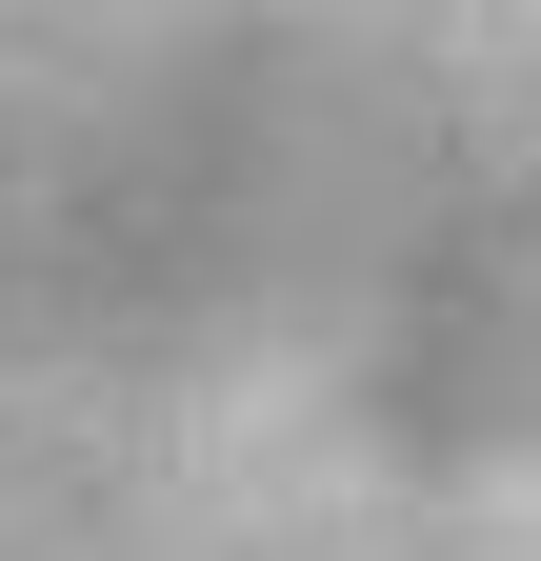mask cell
I'll list each match as a JSON object with an SVG mask.
<instances>
[{
	"label": "cell",
	"mask_w": 541,
	"mask_h": 561,
	"mask_svg": "<svg viewBox=\"0 0 541 561\" xmlns=\"http://www.w3.org/2000/svg\"><path fill=\"white\" fill-rule=\"evenodd\" d=\"M0 561H541V0H0Z\"/></svg>",
	"instance_id": "1"
}]
</instances>
